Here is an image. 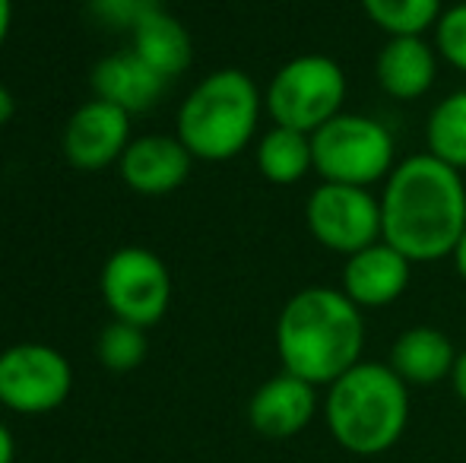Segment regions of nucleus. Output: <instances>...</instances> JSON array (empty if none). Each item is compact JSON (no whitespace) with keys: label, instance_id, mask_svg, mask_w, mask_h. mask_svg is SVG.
Returning a JSON list of instances; mask_svg holds the SVG:
<instances>
[{"label":"nucleus","instance_id":"nucleus-19","mask_svg":"<svg viewBox=\"0 0 466 463\" xmlns=\"http://www.w3.org/2000/svg\"><path fill=\"white\" fill-rule=\"evenodd\" d=\"M425 153L457 172L466 168V89L444 96L431 108L429 124H425Z\"/></svg>","mask_w":466,"mask_h":463},{"label":"nucleus","instance_id":"nucleus-1","mask_svg":"<svg viewBox=\"0 0 466 463\" xmlns=\"http://www.w3.org/2000/svg\"><path fill=\"white\" fill-rule=\"evenodd\" d=\"M378 200L380 238L412 264L451 257L466 232L463 175L431 153H416L393 166Z\"/></svg>","mask_w":466,"mask_h":463},{"label":"nucleus","instance_id":"nucleus-15","mask_svg":"<svg viewBox=\"0 0 466 463\" xmlns=\"http://www.w3.org/2000/svg\"><path fill=\"white\" fill-rule=\"evenodd\" d=\"M166 86H168L166 76L156 74L134 48L115 51V55L102 57L93 67L96 99L111 102V106L124 108L127 115L149 112L162 99Z\"/></svg>","mask_w":466,"mask_h":463},{"label":"nucleus","instance_id":"nucleus-8","mask_svg":"<svg viewBox=\"0 0 466 463\" xmlns=\"http://www.w3.org/2000/svg\"><path fill=\"white\" fill-rule=\"evenodd\" d=\"M74 390L67 356L45 343H16L0 352V403L19 416L57 409Z\"/></svg>","mask_w":466,"mask_h":463},{"label":"nucleus","instance_id":"nucleus-26","mask_svg":"<svg viewBox=\"0 0 466 463\" xmlns=\"http://www.w3.org/2000/svg\"><path fill=\"white\" fill-rule=\"evenodd\" d=\"M13 115H16V99H13L10 89L0 83V127H4V124H10Z\"/></svg>","mask_w":466,"mask_h":463},{"label":"nucleus","instance_id":"nucleus-22","mask_svg":"<svg viewBox=\"0 0 466 463\" xmlns=\"http://www.w3.org/2000/svg\"><path fill=\"white\" fill-rule=\"evenodd\" d=\"M435 48L441 61L466 74V0L441 13L435 25Z\"/></svg>","mask_w":466,"mask_h":463},{"label":"nucleus","instance_id":"nucleus-17","mask_svg":"<svg viewBox=\"0 0 466 463\" xmlns=\"http://www.w3.org/2000/svg\"><path fill=\"white\" fill-rule=\"evenodd\" d=\"M130 48L156 70L166 80H175L190 67L194 61V42H190V32L185 29L181 19H175L172 13L156 10L130 32Z\"/></svg>","mask_w":466,"mask_h":463},{"label":"nucleus","instance_id":"nucleus-21","mask_svg":"<svg viewBox=\"0 0 466 463\" xmlns=\"http://www.w3.org/2000/svg\"><path fill=\"white\" fill-rule=\"evenodd\" d=\"M98 358L108 371H134L137 365L147 358V330L137 327V324H127V321H111L108 327L98 334Z\"/></svg>","mask_w":466,"mask_h":463},{"label":"nucleus","instance_id":"nucleus-9","mask_svg":"<svg viewBox=\"0 0 466 463\" xmlns=\"http://www.w3.org/2000/svg\"><path fill=\"white\" fill-rule=\"evenodd\" d=\"M305 223L320 247L352 257L380 241V200L369 187L320 181L305 204Z\"/></svg>","mask_w":466,"mask_h":463},{"label":"nucleus","instance_id":"nucleus-3","mask_svg":"<svg viewBox=\"0 0 466 463\" xmlns=\"http://www.w3.org/2000/svg\"><path fill=\"white\" fill-rule=\"evenodd\" d=\"M324 422L343 451L378 458L410 426V388L384 362H359L327 388Z\"/></svg>","mask_w":466,"mask_h":463},{"label":"nucleus","instance_id":"nucleus-27","mask_svg":"<svg viewBox=\"0 0 466 463\" xmlns=\"http://www.w3.org/2000/svg\"><path fill=\"white\" fill-rule=\"evenodd\" d=\"M10 23H13V0H0V45L10 35Z\"/></svg>","mask_w":466,"mask_h":463},{"label":"nucleus","instance_id":"nucleus-25","mask_svg":"<svg viewBox=\"0 0 466 463\" xmlns=\"http://www.w3.org/2000/svg\"><path fill=\"white\" fill-rule=\"evenodd\" d=\"M16 460V441H13V432L0 422V463H13Z\"/></svg>","mask_w":466,"mask_h":463},{"label":"nucleus","instance_id":"nucleus-20","mask_svg":"<svg viewBox=\"0 0 466 463\" xmlns=\"http://www.w3.org/2000/svg\"><path fill=\"white\" fill-rule=\"evenodd\" d=\"M359 4L387 38L425 35L435 29L444 13V0H359Z\"/></svg>","mask_w":466,"mask_h":463},{"label":"nucleus","instance_id":"nucleus-23","mask_svg":"<svg viewBox=\"0 0 466 463\" xmlns=\"http://www.w3.org/2000/svg\"><path fill=\"white\" fill-rule=\"evenodd\" d=\"M89 10L96 19H102L108 29L134 32L149 13L162 10L159 0H89Z\"/></svg>","mask_w":466,"mask_h":463},{"label":"nucleus","instance_id":"nucleus-4","mask_svg":"<svg viewBox=\"0 0 466 463\" xmlns=\"http://www.w3.org/2000/svg\"><path fill=\"white\" fill-rule=\"evenodd\" d=\"M264 112L258 83L238 67L207 74L178 108V140L200 162H228L248 149Z\"/></svg>","mask_w":466,"mask_h":463},{"label":"nucleus","instance_id":"nucleus-2","mask_svg":"<svg viewBox=\"0 0 466 463\" xmlns=\"http://www.w3.org/2000/svg\"><path fill=\"white\" fill-rule=\"evenodd\" d=\"M365 311L343 289L308 286L282 305L277 317V352L282 371L330 388L362 362Z\"/></svg>","mask_w":466,"mask_h":463},{"label":"nucleus","instance_id":"nucleus-10","mask_svg":"<svg viewBox=\"0 0 466 463\" xmlns=\"http://www.w3.org/2000/svg\"><path fill=\"white\" fill-rule=\"evenodd\" d=\"M61 146L70 166L83 172L121 162L124 149L130 146V115L105 99H89L70 115Z\"/></svg>","mask_w":466,"mask_h":463},{"label":"nucleus","instance_id":"nucleus-13","mask_svg":"<svg viewBox=\"0 0 466 463\" xmlns=\"http://www.w3.org/2000/svg\"><path fill=\"white\" fill-rule=\"evenodd\" d=\"M117 166H121V178L130 191L159 197V194H172L185 185L194 156L187 153L178 136L149 134L130 140Z\"/></svg>","mask_w":466,"mask_h":463},{"label":"nucleus","instance_id":"nucleus-24","mask_svg":"<svg viewBox=\"0 0 466 463\" xmlns=\"http://www.w3.org/2000/svg\"><path fill=\"white\" fill-rule=\"evenodd\" d=\"M451 384H454V394L466 403V349L457 356V365L451 371Z\"/></svg>","mask_w":466,"mask_h":463},{"label":"nucleus","instance_id":"nucleus-6","mask_svg":"<svg viewBox=\"0 0 466 463\" xmlns=\"http://www.w3.org/2000/svg\"><path fill=\"white\" fill-rule=\"evenodd\" d=\"M314 172L330 185L371 187L393 172V136L378 117L337 115L311 134Z\"/></svg>","mask_w":466,"mask_h":463},{"label":"nucleus","instance_id":"nucleus-14","mask_svg":"<svg viewBox=\"0 0 466 463\" xmlns=\"http://www.w3.org/2000/svg\"><path fill=\"white\" fill-rule=\"evenodd\" d=\"M374 80L390 99H422L438 80V48L422 35H393L374 57Z\"/></svg>","mask_w":466,"mask_h":463},{"label":"nucleus","instance_id":"nucleus-5","mask_svg":"<svg viewBox=\"0 0 466 463\" xmlns=\"http://www.w3.org/2000/svg\"><path fill=\"white\" fill-rule=\"evenodd\" d=\"M346 74L330 55H299L273 74L264 93V108L279 127L314 134L343 115Z\"/></svg>","mask_w":466,"mask_h":463},{"label":"nucleus","instance_id":"nucleus-18","mask_svg":"<svg viewBox=\"0 0 466 463\" xmlns=\"http://www.w3.org/2000/svg\"><path fill=\"white\" fill-rule=\"evenodd\" d=\"M258 168L270 185L279 187L305 181V175L314 172L311 134L273 124L258 143Z\"/></svg>","mask_w":466,"mask_h":463},{"label":"nucleus","instance_id":"nucleus-28","mask_svg":"<svg viewBox=\"0 0 466 463\" xmlns=\"http://www.w3.org/2000/svg\"><path fill=\"white\" fill-rule=\"evenodd\" d=\"M451 260H454L457 273H461V279L466 283V232L461 235V241H457V247H454V254H451Z\"/></svg>","mask_w":466,"mask_h":463},{"label":"nucleus","instance_id":"nucleus-11","mask_svg":"<svg viewBox=\"0 0 466 463\" xmlns=\"http://www.w3.org/2000/svg\"><path fill=\"white\" fill-rule=\"evenodd\" d=\"M314 413H318V388L289 371H279L260 384L248 403L251 428L270 441H286L305 432Z\"/></svg>","mask_w":466,"mask_h":463},{"label":"nucleus","instance_id":"nucleus-16","mask_svg":"<svg viewBox=\"0 0 466 463\" xmlns=\"http://www.w3.org/2000/svg\"><path fill=\"white\" fill-rule=\"evenodd\" d=\"M461 352L454 349L448 334L438 327L419 324L393 340L390 347V368L403 377L406 388H431V384L451 377Z\"/></svg>","mask_w":466,"mask_h":463},{"label":"nucleus","instance_id":"nucleus-7","mask_svg":"<svg viewBox=\"0 0 466 463\" xmlns=\"http://www.w3.org/2000/svg\"><path fill=\"white\" fill-rule=\"evenodd\" d=\"M102 298L115 321L153 327L172 305V273L159 254L147 247H121L102 267Z\"/></svg>","mask_w":466,"mask_h":463},{"label":"nucleus","instance_id":"nucleus-12","mask_svg":"<svg viewBox=\"0 0 466 463\" xmlns=\"http://www.w3.org/2000/svg\"><path fill=\"white\" fill-rule=\"evenodd\" d=\"M412 279V260H406L397 247H390L384 238L369 245L365 251L346 257L343 264V286L339 289L350 296L362 311L387 308L393 305Z\"/></svg>","mask_w":466,"mask_h":463}]
</instances>
